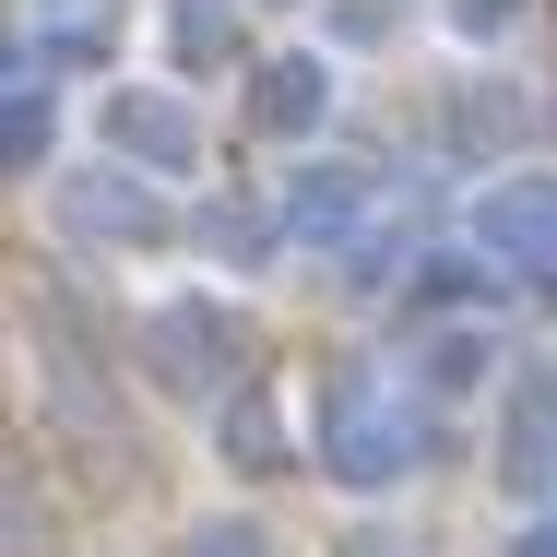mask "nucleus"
<instances>
[{
	"instance_id": "obj_1",
	"label": "nucleus",
	"mask_w": 557,
	"mask_h": 557,
	"mask_svg": "<svg viewBox=\"0 0 557 557\" xmlns=\"http://www.w3.org/2000/svg\"><path fill=\"white\" fill-rule=\"evenodd\" d=\"M486 237H498V249H522V261H557V178H498Z\"/></svg>"
},
{
	"instance_id": "obj_2",
	"label": "nucleus",
	"mask_w": 557,
	"mask_h": 557,
	"mask_svg": "<svg viewBox=\"0 0 557 557\" xmlns=\"http://www.w3.org/2000/svg\"><path fill=\"white\" fill-rule=\"evenodd\" d=\"M321 84H333L321 60H273V72H261V108H249V119L297 143V131H321Z\"/></svg>"
},
{
	"instance_id": "obj_3",
	"label": "nucleus",
	"mask_w": 557,
	"mask_h": 557,
	"mask_svg": "<svg viewBox=\"0 0 557 557\" xmlns=\"http://www.w3.org/2000/svg\"><path fill=\"white\" fill-rule=\"evenodd\" d=\"M119 96H131V108L108 119V131H119V154H154V166H190V131H178V108H154L143 84H119Z\"/></svg>"
},
{
	"instance_id": "obj_4",
	"label": "nucleus",
	"mask_w": 557,
	"mask_h": 557,
	"mask_svg": "<svg viewBox=\"0 0 557 557\" xmlns=\"http://www.w3.org/2000/svg\"><path fill=\"white\" fill-rule=\"evenodd\" d=\"M190 557H273V534H261V522H202Z\"/></svg>"
},
{
	"instance_id": "obj_5",
	"label": "nucleus",
	"mask_w": 557,
	"mask_h": 557,
	"mask_svg": "<svg viewBox=\"0 0 557 557\" xmlns=\"http://www.w3.org/2000/svg\"><path fill=\"white\" fill-rule=\"evenodd\" d=\"M450 24H462V36H510V0H462Z\"/></svg>"
}]
</instances>
